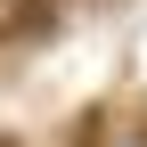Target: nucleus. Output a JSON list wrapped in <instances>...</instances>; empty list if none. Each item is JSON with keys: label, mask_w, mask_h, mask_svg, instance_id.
<instances>
[{"label": "nucleus", "mask_w": 147, "mask_h": 147, "mask_svg": "<svg viewBox=\"0 0 147 147\" xmlns=\"http://www.w3.org/2000/svg\"><path fill=\"white\" fill-rule=\"evenodd\" d=\"M74 147H106V106H90V115L74 123Z\"/></svg>", "instance_id": "obj_1"}, {"label": "nucleus", "mask_w": 147, "mask_h": 147, "mask_svg": "<svg viewBox=\"0 0 147 147\" xmlns=\"http://www.w3.org/2000/svg\"><path fill=\"white\" fill-rule=\"evenodd\" d=\"M123 147H147V123H139V131H123Z\"/></svg>", "instance_id": "obj_2"}]
</instances>
